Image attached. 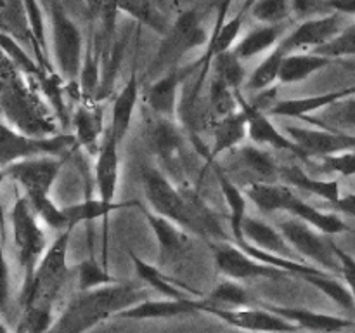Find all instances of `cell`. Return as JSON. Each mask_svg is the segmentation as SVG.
I'll list each match as a JSON object with an SVG mask.
<instances>
[{
  "mask_svg": "<svg viewBox=\"0 0 355 333\" xmlns=\"http://www.w3.org/2000/svg\"><path fill=\"white\" fill-rule=\"evenodd\" d=\"M144 298H148V290L134 281H118L96 290L80 291L47 333H87Z\"/></svg>",
  "mask_w": 355,
  "mask_h": 333,
  "instance_id": "6da1fadb",
  "label": "cell"
},
{
  "mask_svg": "<svg viewBox=\"0 0 355 333\" xmlns=\"http://www.w3.org/2000/svg\"><path fill=\"white\" fill-rule=\"evenodd\" d=\"M73 229L75 228H68L59 232L58 238L45 250L31 280L23 284V290H21L23 309L35 307V305H40V307L54 305L59 291L69 276L68 250Z\"/></svg>",
  "mask_w": 355,
  "mask_h": 333,
  "instance_id": "7a4b0ae2",
  "label": "cell"
},
{
  "mask_svg": "<svg viewBox=\"0 0 355 333\" xmlns=\"http://www.w3.org/2000/svg\"><path fill=\"white\" fill-rule=\"evenodd\" d=\"M210 37L201 26V17L196 9H187L179 14L175 21L170 24L168 31L163 35L155 61L149 66V75L153 80L158 78L168 69L179 66V61L194 49L208 44Z\"/></svg>",
  "mask_w": 355,
  "mask_h": 333,
  "instance_id": "3957f363",
  "label": "cell"
},
{
  "mask_svg": "<svg viewBox=\"0 0 355 333\" xmlns=\"http://www.w3.org/2000/svg\"><path fill=\"white\" fill-rule=\"evenodd\" d=\"M51 42L55 65L62 78L75 83L83 65V37L75 21L66 12L61 0H49Z\"/></svg>",
  "mask_w": 355,
  "mask_h": 333,
  "instance_id": "277c9868",
  "label": "cell"
},
{
  "mask_svg": "<svg viewBox=\"0 0 355 333\" xmlns=\"http://www.w3.org/2000/svg\"><path fill=\"white\" fill-rule=\"evenodd\" d=\"M40 219L31 208L26 196H17L10 208V225H12V239L16 246L17 262L23 269V284L33 276L38 262L49 248L44 229L38 224Z\"/></svg>",
  "mask_w": 355,
  "mask_h": 333,
  "instance_id": "5b68a950",
  "label": "cell"
},
{
  "mask_svg": "<svg viewBox=\"0 0 355 333\" xmlns=\"http://www.w3.org/2000/svg\"><path fill=\"white\" fill-rule=\"evenodd\" d=\"M141 180L142 189H144L146 198L155 214L170 219L182 229H186L187 232L196 234V224H194L193 214H191L182 189L163 170L144 165L141 172Z\"/></svg>",
  "mask_w": 355,
  "mask_h": 333,
  "instance_id": "8992f818",
  "label": "cell"
},
{
  "mask_svg": "<svg viewBox=\"0 0 355 333\" xmlns=\"http://www.w3.org/2000/svg\"><path fill=\"white\" fill-rule=\"evenodd\" d=\"M75 135H28L10 125L0 123V170L33 156H59L75 144Z\"/></svg>",
  "mask_w": 355,
  "mask_h": 333,
  "instance_id": "52a82bcc",
  "label": "cell"
},
{
  "mask_svg": "<svg viewBox=\"0 0 355 333\" xmlns=\"http://www.w3.org/2000/svg\"><path fill=\"white\" fill-rule=\"evenodd\" d=\"M210 245L214 250L215 269L229 280H283V278L291 276L290 273L279 269V267H272L257 260L255 257L246 253L241 246L236 245L232 239L210 243Z\"/></svg>",
  "mask_w": 355,
  "mask_h": 333,
  "instance_id": "ba28073f",
  "label": "cell"
},
{
  "mask_svg": "<svg viewBox=\"0 0 355 333\" xmlns=\"http://www.w3.org/2000/svg\"><path fill=\"white\" fill-rule=\"evenodd\" d=\"M64 160L54 155L33 156L21 160L2 170L3 177L14 180L23 189L28 201L51 196V191L58 180Z\"/></svg>",
  "mask_w": 355,
  "mask_h": 333,
  "instance_id": "9c48e42d",
  "label": "cell"
},
{
  "mask_svg": "<svg viewBox=\"0 0 355 333\" xmlns=\"http://www.w3.org/2000/svg\"><path fill=\"white\" fill-rule=\"evenodd\" d=\"M279 231L291 245V248L304 259L311 260L314 266L321 267L322 271H328L333 274H342V266L333 250L331 241H326L322 238V232L312 228L307 222L300 221L297 217H291L288 221L279 222Z\"/></svg>",
  "mask_w": 355,
  "mask_h": 333,
  "instance_id": "30bf717a",
  "label": "cell"
},
{
  "mask_svg": "<svg viewBox=\"0 0 355 333\" xmlns=\"http://www.w3.org/2000/svg\"><path fill=\"white\" fill-rule=\"evenodd\" d=\"M200 312L210 314L227 326L252 333H295L298 332L293 323L286 321L279 314L267 307H217L208 304L205 298L200 302Z\"/></svg>",
  "mask_w": 355,
  "mask_h": 333,
  "instance_id": "8fae6325",
  "label": "cell"
},
{
  "mask_svg": "<svg viewBox=\"0 0 355 333\" xmlns=\"http://www.w3.org/2000/svg\"><path fill=\"white\" fill-rule=\"evenodd\" d=\"M201 68H203V61L200 58L193 65L175 66V68L168 69L158 78L153 80L146 90V101H148L149 108L158 117L172 120L179 111L180 87L194 71H201Z\"/></svg>",
  "mask_w": 355,
  "mask_h": 333,
  "instance_id": "7c38bea8",
  "label": "cell"
},
{
  "mask_svg": "<svg viewBox=\"0 0 355 333\" xmlns=\"http://www.w3.org/2000/svg\"><path fill=\"white\" fill-rule=\"evenodd\" d=\"M343 17L345 14L335 12V10L324 14V16L307 17L279 44L283 45L288 54L290 52H307L309 49L315 51L328 44L335 35H338V31L345 26Z\"/></svg>",
  "mask_w": 355,
  "mask_h": 333,
  "instance_id": "4fadbf2b",
  "label": "cell"
},
{
  "mask_svg": "<svg viewBox=\"0 0 355 333\" xmlns=\"http://www.w3.org/2000/svg\"><path fill=\"white\" fill-rule=\"evenodd\" d=\"M286 134L298 148L304 151L305 158H324L355 149V135L349 132L329 130V128L288 127Z\"/></svg>",
  "mask_w": 355,
  "mask_h": 333,
  "instance_id": "5bb4252c",
  "label": "cell"
},
{
  "mask_svg": "<svg viewBox=\"0 0 355 333\" xmlns=\"http://www.w3.org/2000/svg\"><path fill=\"white\" fill-rule=\"evenodd\" d=\"M238 104L246 114L248 120V137L252 139L253 144L257 146H270L274 149H281V151H290L297 155L298 158H305L304 151L288 137V134H283L276 125L272 123L263 108H259L257 104L250 103L246 97H243L241 90H238Z\"/></svg>",
  "mask_w": 355,
  "mask_h": 333,
  "instance_id": "9a60e30c",
  "label": "cell"
},
{
  "mask_svg": "<svg viewBox=\"0 0 355 333\" xmlns=\"http://www.w3.org/2000/svg\"><path fill=\"white\" fill-rule=\"evenodd\" d=\"M203 297L189 298H144L130 307L123 309L113 319H128V321H149V319H172L180 316L200 314V302Z\"/></svg>",
  "mask_w": 355,
  "mask_h": 333,
  "instance_id": "2e32d148",
  "label": "cell"
},
{
  "mask_svg": "<svg viewBox=\"0 0 355 333\" xmlns=\"http://www.w3.org/2000/svg\"><path fill=\"white\" fill-rule=\"evenodd\" d=\"M263 307L270 309L272 312L279 314L286 321L293 323L298 332H312V333H340L342 330L354 326V321L349 318H340V316L324 314V312L312 311L305 307H290V305H274L262 304Z\"/></svg>",
  "mask_w": 355,
  "mask_h": 333,
  "instance_id": "e0dca14e",
  "label": "cell"
},
{
  "mask_svg": "<svg viewBox=\"0 0 355 333\" xmlns=\"http://www.w3.org/2000/svg\"><path fill=\"white\" fill-rule=\"evenodd\" d=\"M153 148L156 155L162 158V162L166 165L168 173L166 176L172 180L182 179L184 176V156H182V139H180L179 130L175 123L168 118L158 117L155 128L151 134Z\"/></svg>",
  "mask_w": 355,
  "mask_h": 333,
  "instance_id": "ac0fdd59",
  "label": "cell"
},
{
  "mask_svg": "<svg viewBox=\"0 0 355 333\" xmlns=\"http://www.w3.org/2000/svg\"><path fill=\"white\" fill-rule=\"evenodd\" d=\"M144 215L149 228L155 232L156 241H158V266L162 269L172 266L179 259L180 253L186 250L187 239H189L187 231L170 219L162 217L155 212L144 210Z\"/></svg>",
  "mask_w": 355,
  "mask_h": 333,
  "instance_id": "d6986e66",
  "label": "cell"
},
{
  "mask_svg": "<svg viewBox=\"0 0 355 333\" xmlns=\"http://www.w3.org/2000/svg\"><path fill=\"white\" fill-rule=\"evenodd\" d=\"M352 96H355V85L345 87V89L331 90V92L318 94V96L293 97V99L277 101V103H274L272 106L269 108V111L270 114H276V117L305 118L326 110L328 106L335 104L336 101H342L345 99V97Z\"/></svg>",
  "mask_w": 355,
  "mask_h": 333,
  "instance_id": "ffe728a7",
  "label": "cell"
},
{
  "mask_svg": "<svg viewBox=\"0 0 355 333\" xmlns=\"http://www.w3.org/2000/svg\"><path fill=\"white\" fill-rule=\"evenodd\" d=\"M120 142L106 128L101 148L97 151L96 162V184L99 191V198L107 201L114 200L118 187V170H120V155H118Z\"/></svg>",
  "mask_w": 355,
  "mask_h": 333,
  "instance_id": "44dd1931",
  "label": "cell"
},
{
  "mask_svg": "<svg viewBox=\"0 0 355 333\" xmlns=\"http://www.w3.org/2000/svg\"><path fill=\"white\" fill-rule=\"evenodd\" d=\"M243 234H245L246 243L257 246V248L266 250V252L274 253V255L286 257V259L300 260L298 259L300 255L291 248V245L284 238L283 232L279 231V228L276 229L269 222L246 215L245 224H243Z\"/></svg>",
  "mask_w": 355,
  "mask_h": 333,
  "instance_id": "7402d4cb",
  "label": "cell"
},
{
  "mask_svg": "<svg viewBox=\"0 0 355 333\" xmlns=\"http://www.w3.org/2000/svg\"><path fill=\"white\" fill-rule=\"evenodd\" d=\"M248 137V120L241 108L218 118L214 127V146L208 155V163L215 162L224 153L238 148Z\"/></svg>",
  "mask_w": 355,
  "mask_h": 333,
  "instance_id": "603a6c76",
  "label": "cell"
},
{
  "mask_svg": "<svg viewBox=\"0 0 355 333\" xmlns=\"http://www.w3.org/2000/svg\"><path fill=\"white\" fill-rule=\"evenodd\" d=\"M104 114L97 104H82L73 114V127H75V141L90 153H97L103 142L104 134Z\"/></svg>",
  "mask_w": 355,
  "mask_h": 333,
  "instance_id": "cb8c5ba5",
  "label": "cell"
},
{
  "mask_svg": "<svg viewBox=\"0 0 355 333\" xmlns=\"http://www.w3.org/2000/svg\"><path fill=\"white\" fill-rule=\"evenodd\" d=\"M139 96H141V85H139L137 73H132L130 78L127 80V83L123 85V89L120 90V94L116 96L113 103V114H111V123H110V132L118 139V142L121 144L125 137H127L128 130H130L132 118H134L135 106H137Z\"/></svg>",
  "mask_w": 355,
  "mask_h": 333,
  "instance_id": "d4e9b609",
  "label": "cell"
},
{
  "mask_svg": "<svg viewBox=\"0 0 355 333\" xmlns=\"http://www.w3.org/2000/svg\"><path fill=\"white\" fill-rule=\"evenodd\" d=\"M284 212L291 214V217H297L300 219V221L307 222V224H311L312 228H315L319 232H322V234L326 236H335L350 229L349 225H347V222L343 221L338 214H335V212L319 210V208L312 207L307 201L298 198L295 193L293 196H291V200L288 201L286 210Z\"/></svg>",
  "mask_w": 355,
  "mask_h": 333,
  "instance_id": "484cf974",
  "label": "cell"
},
{
  "mask_svg": "<svg viewBox=\"0 0 355 333\" xmlns=\"http://www.w3.org/2000/svg\"><path fill=\"white\" fill-rule=\"evenodd\" d=\"M215 177L218 180L222 194H224L225 205L229 210V222H231L232 241L243 245L246 243L245 234H243V224L246 219V205H248V196L236 186L231 177L225 176L220 166H215Z\"/></svg>",
  "mask_w": 355,
  "mask_h": 333,
  "instance_id": "4316f807",
  "label": "cell"
},
{
  "mask_svg": "<svg viewBox=\"0 0 355 333\" xmlns=\"http://www.w3.org/2000/svg\"><path fill=\"white\" fill-rule=\"evenodd\" d=\"M331 62L333 59L315 54V52H290L281 65L279 83L293 85V83L304 82L309 76L324 69Z\"/></svg>",
  "mask_w": 355,
  "mask_h": 333,
  "instance_id": "83f0119b",
  "label": "cell"
},
{
  "mask_svg": "<svg viewBox=\"0 0 355 333\" xmlns=\"http://www.w3.org/2000/svg\"><path fill=\"white\" fill-rule=\"evenodd\" d=\"M279 180H283L286 186H293V187H297V189L307 191V193L315 194V196L329 201L331 205H335L336 201L342 198L338 180L314 179V177L309 176L307 172H304L300 166H295V165L281 166Z\"/></svg>",
  "mask_w": 355,
  "mask_h": 333,
  "instance_id": "f1b7e54d",
  "label": "cell"
},
{
  "mask_svg": "<svg viewBox=\"0 0 355 333\" xmlns=\"http://www.w3.org/2000/svg\"><path fill=\"white\" fill-rule=\"evenodd\" d=\"M139 207V201L130 200V201H107L103 198H87L85 201H80V203L69 205L64 208V215L68 219L69 225H78L80 222H92L96 219H104L107 221L110 215L113 212L121 210V208H132Z\"/></svg>",
  "mask_w": 355,
  "mask_h": 333,
  "instance_id": "f546056e",
  "label": "cell"
},
{
  "mask_svg": "<svg viewBox=\"0 0 355 333\" xmlns=\"http://www.w3.org/2000/svg\"><path fill=\"white\" fill-rule=\"evenodd\" d=\"M245 194L262 214L286 210L288 201L293 196V191L286 184L279 182H250Z\"/></svg>",
  "mask_w": 355,
  "mask_h": 333,
  "instance_id": "4dcf8cb0",
  "label": "cell"
},
{
  "mask_svg": "<svg viewBox=\"0 0 355 333\" xmlns=\"http://www.w3.org/2000/svg\"><path fill=\"white\" fill-rule=\"evenodd\" d=\"M118 12H123L155 33L165 35L170 28L168 17L158 6V0H116Z\"/></svg>",
  "mask_w": 355,
  "mask_h": 333,
  "instance_id": "1f68e13d",
  "label": "cell"
},
{
  "mask_svg": "<svg viewBox=\"0 0 355 333\" xmlns=\"http://www.w3.org/2000/svg\"><path fill=\"white\" fill-rule=\"evenodd\" d=\"M281 40H283V24H260L234 45V52L239 59L246 61L270 52Z\"/></svg>",
  "mask_w": 355,
  "mask_h": 333,
  "instance_id": "d6a6232c",
  "label": "cell"
},
{
  "mask_svg": "<svg viewBox=\"0 0 355 333\" xmlns=\"http://www.w3.org/2000/svg\"><path fill=\"white\" fill-rule=\"evenodd\" d=\"M302 120L318 125L321 128L349 132L350 134L355 130V96L336 101L335 104L322 110V114H318V117L311 114V117H305Z\"/></svg>",
  "mask_w": 355,
  "mask_h": 333,
  "instance_id": "836d02e7",
  "label": "cell"
},
{
  "mask_svg": "<svg viewBox=\"0 0 355 333\" xmlns=\"http://www.w3.org/2000/svg\"><path fill=\"white\" fill-rule=\"evenodd\" d=\"M130 259L134 262L135 273H137L139 280L142 283H146L148 287H151L153 290L159 291L163 297L166 298H189L193 295L186 293V288L177 287L172 283L168 276H165V273L162 271V267L155 266V264H149L146 260H142L141 257L135 255L134 252H130ZM200 298V297H198Z\"/></svg>",
  "mask_w": 355,
  "mask_h": 333,
  "instance_id": "e575fe53",
  "label": "cell"
},
{
  "mask_svg": "<svg viewBox=\"0 0 355 333\" xmlns=\"http://www.w3.org/2000/svg\"><path fill=\"white\" fill-rule=\"evenodd\" d=\"M298 278L304 280L307 284H311V287L318 288L321 293H324L329 300H333L342 309L355 312V300L352 297V291L342 281L336 280L331 273H328V271H319V273L304 274V276Z\"/></svg>",
  "mask_w": 355,
  "mask_h": 333,
  "instance_id": "d590c367",
  "label": "cell"
},
{
  "mask_svg": "<svg viewBox=\"0 0 355 333\" xmlns=\"http://www.w3.org/2000/svg\"><path fill=\"white\" fill-rule=\"evenodd\" d=\"M241 163L246 166V170L257 177V182H277L279 180L281 166L277 165L272 155L263 149H260L257 144L243 146L241 151Z\"/></svg>",
  "mask_w": 355,
  "mask_h": 333,
  "instance_id": "8d00e7d4",
  "label": "cell"
},
{
  "mask_svg": "<svg viewBox=\"0 0 355 333\" xmlns=\"http://www.w3.org/2000/svg\"><path fill=\"white\" fill-rule=\"evenodd\" d=\"M288 52L281 44H277L269 54L266 56L262 62L253 69V73L248 78V89L255 92H263L269 90L276 82H279V71L283 59L286 58Z\"/></svg>",
  "mask_w": 355,
  "mask_h": 333,
  "instance_id": "74e56055",
  "label": "cell"
},
{
  "mask_svg": "<svg viewBox=\"0 0 355 333\" xmlns=\"http://www.w3.org/2000/svg\"><path fill=\"white\" fill-rule=\"evenodd\" d=\"M210 69H214V75L217 78H220L222 82H225L234 90L241 89V85L245 83V66H243V59H239L234 49L214 56Z\"/></svg>",
  "mask_w": 355,
  "mask_h": 333,
  "instance_id": "f35d334b",
  "label": "cell"
},
{
  "mask_svg": "<svg viewBox=\"0 0 355 333\" xmlns=\"http://www.w3.org/2000/svg\"><path fill=\"white\" fill-rule=\"evenodd\" d=\"M208 304L217 305V307H246L252 304V297L246 291L245 287L236 280L220 281L207 297H203Z\"/></svg>",
  "mask_w": 355,
  "mask_h": 333,
  "instance_id": "ab89813d",
  "label": "cell"
},
{
  "mask_svg": "<svg viewBox=\"0 0 355 333\" xmlns=\"http://www.w3.org/2000/svg\"><path fill=\"white\" fill-rule=\"evenodd\" d=\"M76 278H78V290L89 291L96 290V288L107 287V284L118 283V278L110 274L107 267L104 264H97L94 257L83 260L78 267H76Z\"/></svg>",
  "mask_w": 355,
  "mask_h": 333,
  "instance_id": "60d3db41",
  "label": "cell"
},
{
  "mask_svg": "<svg viewBox=\"0 0 355 333\" xmlns=\"http://www.w3.org/2000/svg\"><path fill=\"white\" fill-rule=\"evenodd\" d=\"M238 90L229 87L227 83L222 82V80L217 78L215 75L211 76L210 92L208 94H210V110L211 113L217 117V120L238 110Z\"/></svg>",
  "mask_w": 355,
  "mask_h": 333,
  "instance_id": "b9f144b4",
  "label": "cell"
},
{
  "mask_svg": "<svg viewBox=\"0 0 355 333\" xmlns=\"http://www.w3.org/2000/svg\"><path fill=\"white\" fill-rule=\"evenodd\" d=\"M248 14L260 24H283L291 14L290 0H257Z\"/></svg>",
  "mask_w": 355,
  "mask_h": 333,
  "instance_id": "7bdbcfd3",
  "label": "cell"
},
{
  "mask_svg": "<svg viewBox=\"0 0 355 333\" xmlns=\"http://www.w3.org/2000/svg\"><path fill=\"white\" fill-rule=\"evenodd\" d=\"M312 52L333 59V61H335V59L355 56V21L354 23L347 24V26H343L342 30L338 31V35H335L328 44H324L322 47L315 49V51Z\"/></svg>",
  "mask_w": 355,
  "mask_h": 333,
  "instance_id": "ee69618b",
  "label": "cell"
},
{
  "mask_svg": "<svg viewBox=\"0 0 355 333\" xmlns=\"http://www.w3.org/2000/svg\"><path fill=\"white\" fill-rule=\"evenodd\" d=\"M3 172L0 170V311L7 307L10 293V273L9 264H7L6 255V215H3V203H2V180Z\"/></svg>",
  "mask_w": 355,
  "mask_h": 333,
  "instance_id": "f6af8a7d",
  "label": "cell"
},
{
  "mask_svg": "<svg viewBox=\"0 0 355 333\" xmlns=\"http://www.w3.org/2000/svg\"><path fill=\"white\" fill-rule=\"evenodd\" d=\"M21 2H23L28 24H30L35 42L40 47V52L47 54V28H45V17L40 0H21Z\"/></svg>",
  "mask_w": 355,
  "mask_h": 333,
  "instance_id": "bcb514c9",
  "label": "cell"
},
{
  "mask_svg": "<svg viewBox=\"0 0 355 333\" xmlns=\"http://www.w3.org/2000/svg\"><path fill=\"white\" fill-rule=\"evenodd\" d=\"M90 14L96 19H101L104 24L106 37H113L114 23H116V0H87Z\"/></svg>",
  "mask_w": 355,
  "mask_h": 333,
  "instance_id": "7dc6e473",
  "label": "cell"
},
{
  "mask_svg": "<svg viewBox=\"0 0 355 333\" xmlns=\"http://www.w3.org/2000/svg\"><path fill=\"white\" fill-rule=\"evenodd\" d=\"M80 78H82V92L85 96H92L97 87H99V61H97V54H94L90 45L87 47L85 56H83Z\"/></svg>",
  "mask_w": 355,
  "mask_h": 333,
  "instance_id": "c3c4849f",
  "label": "cell"
},
{
  "mask_svg": "<svg viewBox=\"0 0 355 333\" xmlns=\"http://www.w3.org/2000/svg\"><path fill=\"white\" fill-rule=\"evenodd\" d=\"M322 165L329 170L335 172L342 177H355V149L352 151H343L338 155H329L324 156Z\"/></svg>",
  "mask_w": 355,
  "mask_h": 333,
  "instance_id": "681fc988",
  "label": "cell"
},
{
  "mask_svg": "<svg viewBox=\"0 0 355 333\" xmlns=\"http://www.w3.org/2000/svg\"><path fill=\"white\" fill-rule=\"evenodd\" d=\"M333 250H335L336 257L340 260V266H342V276L345 278V283L349 287V290L352 291V297L355 300V259L350 255L349 252H345L343 248H340L335 241H331Z\"/></svg>",
  "mask_w": 355,
  "mask_h": 333,
  "instance_id": "f907efd6",
  "label": "cell"
},
{
  "mask_svg": "<svg viewBox=\"0 0 355 333\" xmlns=\"http://www.w3.org/2000/svg\"><path fill=\"white\" fill-rule=\"evenodd\" d=\"M291 3V14L307 19V17L318 16V12L328 9L326 0H290Z\"/></svg>",
  "mask_w": 355,
  "mask_h": 333,
  "instance_id": "816d5d0a",
  "label": "cell"
},
{
  "mask_svg": "<svg viewBox=\"0 0 355 333\" xmlns=\"http://www.w3.org/2000/svg\"><path fill=\"white\" fill-rule=\"evenodd\" d=\"M0 47H2L3 51H6L7 54H9L10 58H12L19 66H23V68H26V69H35V65L31 62V59L24 54L23 49H21L19 45H17L16 42L9 37V35L0 33Z\"/></svg>",
  "mask_w": 355,
  "mask_h": 333,
  "instance_id": "f5cc1de1",
  "label": "cell"
},
{
  "mask_svg": "<svg viewBox=\"0 0 355 333\" xmlns=\"http://www.w3.org/2000/svg\"><path fill=\"white\" fill-rule=\"evenodd\" d=\"M333 207H335L340 214H345L349 215V217H355V193L342 194V198H340Z\"/></svg>",
  "mask_w": 355,
  "mask_h": 333,
  "instance_id": "db71d44e",
  "label": "cell"
},
{
  "mask_svg": "<svg viewBox=\"0 0 355 333\" xmlns=\"http://www.w3.org/2000/svg\"><path fill=\"white\" fill-rule=\"evenodd\" d=\"M329 10L345 14V16H355V0H326Z\"/></svg>",
  "mask_w": 355,
  "mask_h": 333,
  "instance_id": "11a10c76",
  "label": "cell"
},
{
  "mask_svg": "<svg viewBox=\"0 0 355 333\" xmlns=\"http://www.w3.org/2000/svg\"><path fill=\"white\" fill-rule=\"evenodd\" d=\"M255 2H257V0H245V2H243V6H241V9H239V10H241L243 14H248L250 7H252Z\"/></svg>",
  "mask_w": 355,
  "mask_h": 333,
  "instance_id": "9f6ffc18",
  "label": "cell"
},
{
  "mask_svg": "<svg viewBox=\"0 0 355 333\" xmlns=\"http://www.w3.org/2000/svg\"><path fill=\"white\" fill-rule=\"evenodd\" d=\"M0 333H10L9 326H7L3 321H0Z\"/></svg>",
  "mask_w": 355,
  "mask_h": 333,
  "instance_id": "6f0895ef",
  "label": "cell"
},
{
  "mask_svg": "<svg viewBox=\"0 0 355 333\" xmlns=\"http://www.w3.org/2000/svg\"><path fill=\"white\" fill-rule=\"evenodd\" d=\"M295 333H304V332H295Z\"/></svg>",
  "mask_w": 355,
  "mask_h": 333,
  "instance_id": "680465c9",
  "label": "cell"
},
{
  "mask_svg": "<svg viewBox=\"0 0 355 333\" xmlns=\"http://www.w3.org/2000/svg\"><path fill=\"white\" fill-rule=\"evenodd\" d=\"M85 2H87V0H85Z\"/></svg>",
  "mask_w": 355,
  "mask_h": 333,
  "instance_id": "91938a15",
  "label": "cell"
}]
</instances>
